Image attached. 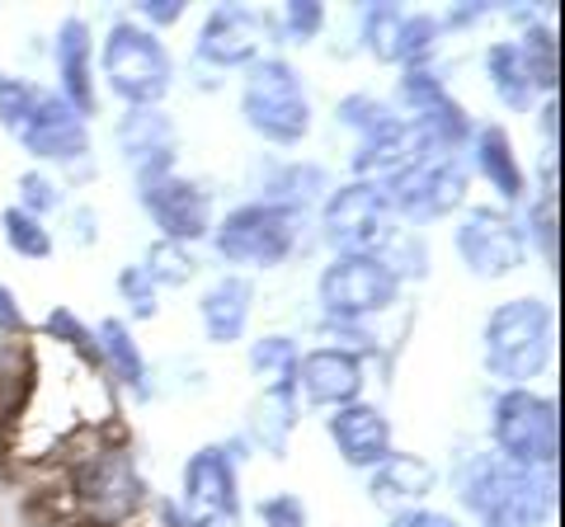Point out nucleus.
<instances>
[{"label":"nucleus","instance_id":"f257e3e1","mask_svg":"<svg viewBox=\"0 0 565 527\" xmlns=\"http://www.w3.org/2000/svg\"><path fill=\"white\" fill-rule=\"evenodd\" d=\"M457 504L476 527H542L556 508V471H527L494 452L457 466Z\"/></svg>","mask_w":565,"mask_h":527},{"label":"nucleus","instance_id":"f03ea898","mask_svg":"<svg viewBox=\"0 0 565 527\" xmlns=\"http://www.w3.org/2000/svg\"><path fill=\"white\" fill-rule=\"evenodd\" d=\"M556 344V321L542 297H509L486 315L481 358L486 373L504 386H527L546 373Z\"/></svg>","mask_w":565,"mask_h":527},{"label":"nucleus","instance_id":"7ed1b4c3","mask_svg":"<svg viewBox=\"0 0 565 527\" xmlns=\"http://www.w3.org/2000/svg\"><path fill=\"white\" fill-rule=\"evenodd\" d=\"M241 118L269 147H297L311 132V99L302 72L288 57H259L255 66H245Z\"/></svg>","mask_w":565,"mask_h":527},{"label":"nucleus","instance_id":"20e7f679","mask_svg":"<svg viewBox=\"0 0 565 527\" xmlns=\"http://www.w3.org/2000/svg\"><path fill=\"white\" fill-rule=\"evenodd\" d=\"M99 76L128 109H156L174 85V57L161 43V33L141 29L137 20H118L104 33Z\"/></svg>","mask_w":565,"mask_h":527},{"label":"nucleus","instance_id":"39448f33","mask_svg":"<svg viewBox=\"0 0 565 527\" xmlns=\"http://www.w3.org/2000/svg\"><path fill=\"white\" fill-rule=\"evenodd\" d=\"M490 438L494 456L527 471H556L561 456V410L552 396H537L527 386H504L490 406Z\"/></svg>","mask_w":565,"mask_h":527},{"label":"nucleus","instance_id":"423d86ee","mask_svg":"<svg viewBox=\"0 0 565 527\" xmlns=\"http://www.w3.org/2000/svg\"><path fill=\"white\" fill-rule=\"evenodd\" d=\"M396 297V273L377 255H334L316 278V302H321L326 325H363L392 311Z\"/></svg>","mask_w":565,"mask_h":527},{"label":"nucleus","instance_id":"0eeeda50","mask_svg":"<svg viewBox=\"0 0 565 527\" xmlns=\"http://www.w3.org/2000/svg\"><path fill=\"white\" fill-rule=\"evenodd\" d=\"M386 213L401 217L405 226H434L452 213H462L467 203V170L457 165V155H424V161L405 165L396 180L382 184Z\"/></svg>","mask_w":565,"mask_h":527},{"label":"nucleus","instance_id":"6e6552de","mask_svg":"<svg viewBox=\"0 0 565 527\" xmlns=\"http://www.w3.org/2000/svg\"><path fill=\"white\" fill-rule=\"evenodd\" d=\"M212 245L236 269H278L297 250V217L259 198L241 203L212 226Z\"/></svg>","mask_w":565,"mask_h":527},{"label":"nucleus","instance_id":"1a4fd4ad","mask_svg":"<svg viewBox=\"0 0 565 527\" xmlns=\"http://www.w3.org/2000/svg\"><path fill=\"white\" fill-rule=\"evenodd\" d=\"M71 499L90 523L122 527L147 499V485H141V471L128 452H95L81 456L71 471Z\"/></svg>","mask_w":565,"mask_h":527},{"label":"nucleus","instance_id":"9d476101","mask_svg":"<svg viewBox=\"0 0 565 527\" xmlns=\"http://www.w3.org/2000/svg\"><path fill=\"white\" fill-rule=\"evenodd\" d=\"M452 250L471 278L494 283V278H509L523 269L527 236H523V222L514 213H504V207H471L452 226Z\"/></svg>","mask_w":565,"mask_h":527},{"label":"nucleus","instance_id":"9b49d317","mask_svg":"<svg viewBox=\"0 0 565 527\" xmlns=\"http://www.w3.org/2000/svg\"><path fill=\"white\" fill-rule=\"evenodd\" d=\"M386 198L382 184L349 180L334 184L321 203V236L330 240L334 255H377L392 232H386Z\"/></svg>","mask_w":565,"mask_h":527},{"label":"nucleus","instance_id":"f8f14e48","mask_svg":"<svg viewBox=\"0 0 565 527\" xmlns=\"http://www.w3.org/2000/svg\"><path fill=\"white\" fill-rule=\"evenodd\" d=\"M14 142L43 165H76L90 155V128L57 90H39L29 118L14 128Z\"/></svg>","mask_w":565,"mask_h":527},{"label":"nucleus","instance_id":"ddd939ff","mask_svg":"<svg viewBox=\"0 0 565 527\" xmlns=\"http://www.w3.org/2000/svg\"><path fill=\"white\" fill-rule=\"evenodd\" d=\"M141 189V207L156 222L161 240H180L193 245L212 232V193L199 180H184V174H161Z\"/></svg>","mask_w":565,"mask_h":527},{"label":"nucleus","instance_id":"4468645a","mask_svg":"<svg viewBox=\"0 0 565 527\" xmlns=\"http://www.w3.org/2000/svg\"><path fill=\"white\" fill-rule=\"evenodd\" d=\"M264 43H269V24H264L259 10L217 6L207 10L193 52H199V62L217 66V72H236V66H255L264 57Z\"/></svg>","mask_w":565,"mask_h":527},{"label":"nucleus","instance_id":"2eb2a0df","mask_svg":"<svg viewBox=\"0 0 565 527\" xmlns=\"http://www.w3.org/2000/svg\"><path fill=\"white\" fill-rule=\"evenodd\" d=\"M363 381H367L363 358L330 344L311 348L297 363V400H307L316 410H344L353 400H363Z\"/></svg>","mask_w":565,"mask_h":527},{"label":"nucleus","instance_id":"dca6fc26","mask_svg":"<svg viewBox=\"0 0 565 527\" xmlns=\"http://www.w3.org/2000/svg\"><path fill=\"white\" fill-rule=\"evenodd\" d=\"M114 142L122 151V161L132 165L137 184H151L161 174H174V147H180V132L161 109H122Z\"/></svg>","mask_w":565,"mask_h":527},{"label":"nucleus","instance_id":"f3484780","mask_svg":"<svg viewBox=\"0 0 565 527\" xmlns=\"http://www.w3.org/2000/svg\"><path fill=\"white\" fill-rule=\"evenodd\" d=\"M326 433H330V443H334V452H340V462L349 471H377L386 456L396 452L392 419H386L377 406H367V400H353V406H344V410H330Z\"/></svg>","mask_w":565,"mask_h":527},{"label":"nucleus","instance_id":"a211bd4d","mask_svg":"<svg viewBox=\"0 0 565 527\" xmlns=\"http://www.w3.org/2000/svg\"><path fill=\"white\" fill-rule=\"evenodd\" d=\"M52 66H57V95L76 109L81 118H90L99 109L95 95V43H90V24L81 14H66L52 39Z\"/></svg>","mask_w":565,"mask_h":527},{"label":"nucleus","instance_id":"6ab92c4d","mask_svg":"<svg viewBox=\"0 0 565 527\" xmlns=\"http://www.w3.org/2000/svg\"><path fill=\"white\" fill-rule=\"evenodd\" d=\"M184 504L193 518H236L241 514V485L236 462L226 448H199L184 462Z\"/></svg>","mask_w":565,"mask_h":527},{"label":"nucleus","instance_id":"aec40b11","mask_svg":"<svg viewBox=\"0 0 565 527\" xmlns=\"http://www.w3.org/2000/svg\"><path fill=\"white\" fill-rule=\"evenodd\" d=\"M367 476H373L367 481L373 504L392 508V514H401V508H419L438 490V466L419 452H392L377 471H367Z\"/></svg>","mask_w":565,"mask_h":527},{"label":"nucleus","instance_id":"412c9836","mask_svg":"<svg viewBox=\"0 0 565 527\" xmlns=\"http://www.w3.org/2000/svg\"><path fill=\"white\" fill-rule=\"evenodd\" d=\"M250 315H255V283L245 273L217 278L199 302V325L212 344H241L245 330H250Z\"/></svg>","mask_w":565,"mask_h":527},{"label":"nucleus","instance_id":"4be33fe9","mask_svg":"<svg viewBox=\"0 0 565 527\" xmlns=\"http://www.w3.org/2000/svg\"><path fill=\"white\" fill-rule=\"evenodd\" d=\"M471 161L476 170H481V180L500 193V198L514 207L527 198V174L519 165V151H514V137H509L500 122H486V128H476L471 132Z\"/></svg>","mask_w":565,"mask_h":527},{"label":"nucleus","instance_id":"5701e85b","mask_svg":"<svg viewBox=\"0 0 565 527\" xmlns=\"http://www.w3.org/2000/svg\"><path fill=\"white\" fill-rule=\"evenodd\" d=\"M302 419V400H297V386H264L250 406V443L269 456H288L292 429Z\"/></svg>","mask_w":565,"mask_h":527},{"label":"nucleus","instance_id":"b1692460","mask_svg":"<svg viewBox=\"0 0 565 527\" xmlns=\"http://www.w3.org/2000/svg\"><path fill=\"white\" fill-rule=\"evenodd\" d=\"M95 363H99L118 386H132L137 396H147L151 367H147V358H141V348H137V340H132L128 321L109 315V321L95 325Z\"/></svg>","mask_w":565,"mask_h":527},{"label":"nucleus","instance_id":"393cba45","mask_svg":"<svg viewBox=\"0 0 565 527\" xmlns=\"http://www.w3.org/2000/svg\"><path fill=\"white\" fill-rule=\"evenodd\" d=\"M321 193H330V174L311 161H274L264 170V198L269 207H282V213H302V207L321 203Z\"/></svg>","mask_w":565,"mask_h":527},{"label":"nucleus","instance_id":"a878e982","mask_svg":"<svg viewBox=\"0 0 565 527\" xmlns=\"http://www.w3.org/2000/svg\"><path fill=\"white\" fill-rule=\"evenodd\" d=\"M486 80H490L494 99H500L509 114H527V109L537 104V95H542L514 39L490 43V52H486Z\"/></svg>","mask_w":565,"mask_h":527},{"label":"nucleus","instance_id":"bb28decb","mask_svg":"<svg viewBox=\"0 0 565 527\" xmlns=\"http://www.w3.org/2000/svg\"><path fill=\"white\" fill-rule=\"evenodd\" d=\"M444 20L438 14H405L401 33H396V52H392V66H405V72H419V66L434 62L438 43H444Z\"/></svg>","mask_w":565,"mask_h":527},{"label":"nucleus","instance_id":"cd10ccee","mask_svg":"<svg viewBox=\"0 0 565 527\" xmlns=\"http://www.w3.org/2000/svg\"><path fill=\"white\" fill-rule=\"evenodd\" d=\"M297 363H302V348L292 335H264L250 344V373L264 386H297Z\"/></svg>","mask_w":565,"mask_h":527},{"label":"nucleus","instance_id":"c85d7f7f","mask_svg":"<svg viewBox=\"0 0 565 527\" xmlns=\"http://www.w3.org/2000/svg\"><path fill=\"white\" fill-rule=\"evenodd\" d=\"M514 43H519V52H523L527 72H533V80H537V90L556 95V80H561L556 29H552V24H542V20H533V24H527V33H523V39H514Z\"/></svg>","mask_w":565,"mask_h":527},{"label":"nucleus","instance_id":"c756f323","mask_svg":"<svg viewBox=\"0 0 565 527\" xmlns=\"http://www.w3.org/2000/svg\"><path fill=\"white\" fill-rule=\"evenodd\" d=\"M141 269H147L151 283L166 292V288L193 283V273H199V259H193V250H189V245H180V240H156L151 250H147V259H141Z\"/></svg>","mask_w":565,"mask_h":527},{"label":"nucleus","instance_id":"7c9ffc66","mask_svg":"<svg viewBox=\"0 0 565 527\" xmlns=\"http://www.w3.org/2000/svg\"><path fill=\"white\" fill-rule=\"evenodd\" d=\"M0 232H6V245L20 259H47L52 255V232L39 217H29L24 207H6V213H0Z\"/></svg>","mask_w":565,"mask_h":527},{"label":"nucleus","instance_id":"2f4dec72","mask_svg":"<svg viewBox=\"0 0 565 527\" xmlns=\"http://www.w3.org/2000/svg\"><path fill=\"white\" fill-rule=\"evenodd\" d=\"M401 20H405V10H401V6H386V0H377V6H367V10H363V20H359L363 47L373 52L377 62H386V66H392V52H396Z\"/></svg>","mask_w":565,"mask_h":527},{"label":"nucleus","instance_id":"473e14b6","mask_svg":"<svg viewBox=\"0 0 565 527\" xmlns=\"http://www.w3.org/2000/svg\"><path fill=\"white\" fill-rule=\"evenodd\" d=\"M118 297H122V306L132 311V321H151V315L161 311V288L151 283V273L141 269V264H122L118 269Z\"/></svg>","mask_w":565,"mask_h":527},{"label":"nucleus","instance_id":"72a5a7b5","mask_svg":"<svg viewBox=\"0 0 565 527\" xmlns=\"http://www.w3.org/2000/svg\"><path fill=\"white\" fill-rule=\"evenodd\" d=\"M43 330L57 344H66L71 354H76L81 363H95V330L90 325H81V315L71 311V306H57V311H47V321H43Z\"/></svg>","mask_w":565,"mask_h":527},{"label":"nucleus","instance_id":"f704fd0d","mask_svg":"<svg viewBox=\"0 0 565 527\" xmlns=\"http://www.w3.org/2000/svg\"><path fill=\"white\" fill-rule=\"evenodd\" d=\"M43 85H33L29 76H10V72H0V128H6L14 137V128L29 118L33 109V99H39Z\"/></svg>","mask_w":565,"mask_h":527},{"label":"nucleus","instance_id":"c9c22d12","mask_svg":"<svg viewBox=\"0 0 565 527\" xmlns=\"http://www.w3.org/2000/svg\"><path fill=\"white\" fill-rule=\"evenodd\" d=\"M392 114H396L392 104H386V99H373V95H349V99H340V109H334V118H340V128H349L353 137L377 132Z\"/></svg>","mask_w":565,"mask_h":527},{"label":"nucleus","instance_id":"e433bc0d","mask_svg":"<svg viewBox=\"0 0 565 527\" xmlns=\"http://www.w3.org/2000/svg\"><path fill=\"white\" fill-rule=\"evenodd\" d=\"M321 29H326V6H316V0H292V6H282L278 33L288 43H311V39H321Z\"/></svg>","mask_w":565,"mask_h":527},{"label":"nucleus","instance_id":"4c0bfd02","mask_svg":"<svg viewBox=\"0 0 565 527\" xmlns=\"http://www.w3.org/2000/svg\"><path fill=\"white\" fill-rule=\"evenodd\" d=\"M14 207H24L29 217H39V222H43V213L62 207V189H57V180H47L43 170H24V174H20V203H14Z\"/></svg>","mask_w":565,"mask_h":527},{"label":"nucleus","instance_id":"58836bf2","mask_svg":"<svg viewBox=\"0 0 565 527\" xmlns=\"http://www.w3.org/2000/svg\"><path fill=\"white\" fill-rule=\"evenodd\" d=\"M523 236H527V240H533L537 250H542L546 269H556V198H542V203H533V213H527Z\"/></svg>","mask_w":565,"mask_h":527},{"label":"nucleus","instance_id":"ea45409f","mask_svg":"<svg viewBox=\"0 0 565 527\" xmlns=\"http://www.w3.org/2000/svg\"><path fill=\"white\" fill-rule=\"evenodd\" d=\"M259 523L264 527H307V504L292 495V490H274V495L259 499Z\"/></svg>","mask_w":565,"mask_h":527},{"label":"nucleus","instance_id":"a19ab883","mask_svg":"<svg viewBox=\"0 0 565 527\" xmlns=\"http://www.w3.org/2000/svg\"><path fill=\"white\" fill-rule=\"evenodd\" d=\"M189 14L184 0H141L137 6V24L141 29H151V33H161V29H174Z\"/></svg>","mask_w":565,"mask_h":527},{"label":"nucleus","instance_id":"79ce46f5","mask_svg":"<svg viewBox=\"0 0 565 527\" xmlns=\"http://www.w3.org/2000/svg\"><path fill=\"white\" fill-rule=\"evenodd\" d=\"M386 527H462V523H457L452 514H444V508L419 504V508H401V514H392Z\"/></svg>","mask_w":565,"mask_h":527},{"label":"nucleus","instance_id":"37998d69","mask_svg":"<svg viewBox=\"0 0 565 527\" xmlns=\"http://www.w3.org/2000/svg\"><path fill=\"white\" fill-rule=\"evenodd\" d=\"M0 340H24V311L6 283H0Z\"/></svg>","mask_w":565,"mask_h":527},{"label":"nucleus","instance_id":"c03bdc74","mask_svg":"<svg viewBox=\"0 0 565 527\" xmlns=\"http://www.w3.org/2000/svg\"><path fill=\"white\" fill-rule=\"evenodd\" d=\"M556 118H561V104H556V95H546V109L537 118V128H542V137H552V147H556Z\"/></svg>","mask_w":565,"mask_h":527},{"label":"nucleus","instance_id":"a18cd8bd","mask_svg":"<svg viewBox=\"0 0 565 527\" xmlns=\"http://www.w3.org/2000/svg\"><path fill=\"white\" fill-rule=\"evenodd\" d=\"M76 236H81V240H95V236H99V217L76 213Z\"/></svg>","mask_w":565,"mask_h":527},{"label":"nucleus","instance_id":"49530a36","mask_svg":"<svg viewBox=\"0 0 565 527\" xmlns=\"http://www.w3.org/2000/svg\"><path fill=\"white\" fill-rule=\"evenodd\" d=\"M184 527H236V518H189Z\"/></svg>","mask_w":565,"mask_h":527}]
</instances>
